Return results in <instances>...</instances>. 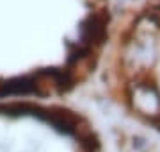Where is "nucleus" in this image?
Masks as SVG:
<instances>
[{"label":"nucleus","mask_w":160,"mask_h":152,"mask_svg":"<svg viewBox=\"0 0 160 152\" xmlns=\"http://www.w3.org/2000/svg\"><path fill=\"white\" fill-rule=\"evenodd\" d=\"M96 81L126 122L160 140V0L116 16Z\"/></svg>","instance_id":"nucleus-2"},{"label":"nucleus","mask_w":160,"mask_h":152,"mask_svg":"<svg viewBox=\"0 0 160 152\" xmlns=\"http://www.w3.org/2000/svg\"><path fill=\"white\" fill-rule=\"evenodd\" d=\"M114 22V0H0V100L75 99Z\"/></svg>","instance_id":"nucleus-1"},{"label":"nucleus","mask_w":160,"mask_h":152,"mask_svg":"<svg viewBox=\"0 0 160 152\" xmlns=\"http://www.w3.org/2000/svg\"><path fill=\"white\" fill-rule=\"evenodd\" d=\"M0 152H110V145L77 99H11L0 100Z\"/></svg>","instance_id":"nucleus-3"}]
</instances>
